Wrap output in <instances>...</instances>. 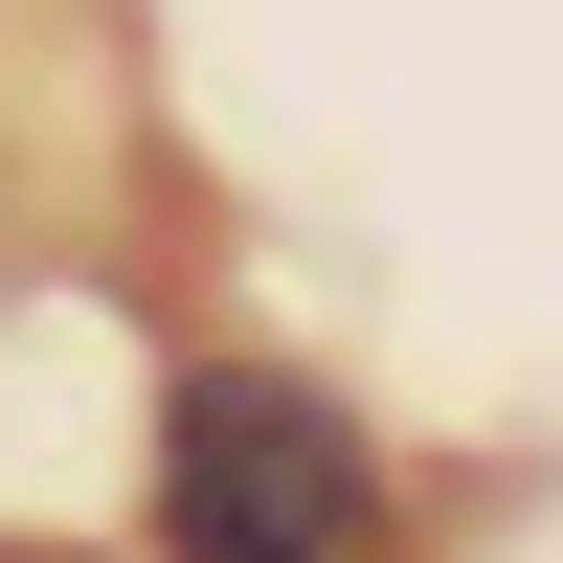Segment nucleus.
Here are the masks:
<instances>
[{
	"label": "nucleus",
	"instance_id": "obj_1",
	"mask_svg": "<svg viewBox=\"0 0 563 563\" xmlns=\"http://www.w3.org/2000/svg\"><path fill=\"white\" fill-rule=\"evenodd\" d=\"M158 563H384V451L294 361H180L158 384Z\"/></svg>",
	"mask_w": 563,
	"mask_h": 563
},
{
	"label": "nucleus",
	"instance_id": "obj_2",
	"mask_svg": "<svg viewBox=\"0 0 563 563\" xmlns=\"http://www.w3.org/2000/svg\"><path fill=\"white\" fill-rule=\"evenodd\" d=\"M0 563H45V541H0Z\"/></svg>",
	"mask_w": 563,
	"mask_h": 563
}]
</instances>
